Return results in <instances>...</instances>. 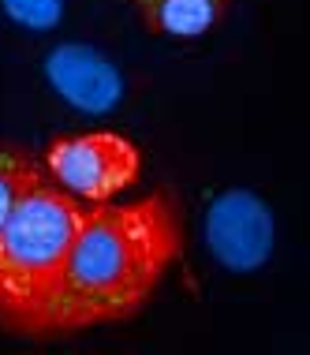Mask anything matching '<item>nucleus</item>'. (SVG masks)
<instances>
[{"instance_id":"423d86ee","label":"nucleus","mask_w":310,"mask_h":355,"mask_svg":"<svg viewBox=\"0 0 310 355\" xmlns=\"http://www.w3.org/2000/svg\"><path fill=\"white\" fill-rule=\"evenodd\" d=\"M232 0H139V15L153 34L202 37L228 15Z\"/></svg>"},{"instance_id":"f257e3e1","label":"nucleus","mask_w":310,"mask_h":355,"mask_svg":"<svg viewBox=\"0 0 310 355\" xmlns=\"http://www.w3.org/2000/svg\"><path fill=\"white\" fill-rule=\"evenodd\" d=\"M180 251L183 217L169 191H153L135 202L90 206L64 262L49 337L131 322L157 295Z\"/></svg>"},{"instance_id":"f03ea898","label":"nucleus","mask_w":310,"mask_h":355,"mask_svg":"<svg viewBox=\"0 0 310 355\" xmlns=\"http://www.w3.org/2000/svg\"><path fill=\"white\" fill-rule=\"evenodd\" d=\"M86 202L42 176L0 225V333L45 340Z\"/></svg>"},{"instance_id":"7ed1b4c3","label":"nucleus","mask_w":310,"mask_h":355,"mask_svg":"<svg viewBox=\"0 0 310 355\" xmlns=\"http://www.w3.org/2000/svg\"><path fill=\"white\" fill-rule=\"evenodd\" d=\"M42 168L56 187L86 206L112 202L142 176V150L120 131L56 135L42 153Z\"/></svg>"},{"instance_id":"6e6552de","label":"nucleus","mask_w":310,"mask_h":355,"mask_svg":"<svg viewBox=\"0 0 310 355\" xmlns=\"http://www.w3.org/2000/svg\"><path fill=\"white\" fill-rule=\"evenodd\" d=\"M4 8L15 23L31 26V31H45L60 19V0H4Z\"/></svg>"},{"instance_id":"39448f33","label":"nucleus","mask_w":310,"mask_h":355,"mask_svg":"<svg viewBox=\"0 0 310 355\" xmlns=\"http://www.w3.org/2000/svg\"><path fill=\"white\" fill-rule=\"evenodd\" d=\"M53 90L83 112H109L123 94V79L90 45H56L45 60Z\"/></svg>"},{"instance_id":"20e7f679","label":"nucleus","mask_w":310,"mask_h":355,"mask_svg":"<svg viewBox=\"0 0 310 355\" xmlns=\"http://www.w3.org/2000/svg\"><path fill=\"white\" fill-rule=\"evenodd\" d=\"M209 254L232 273H255L273 254V214L250 191H225L206 214Z\"/></svg>"},{"instance_id":"1a4fd4ad","label":"nucleus","mask_w":310,"mask_h":355,"mask_svg":"<svg viewBox=\"0 0 310 355\" xmlns=\"http://www.w3.org/2000/svg\"><path fill=\"white\" fill-rule=\"evenodd\" d=\"M135 4H139V0H135Z\"/></svg>"},{"instance_id":"0eeeda50","label":"nucleus","mask_w":310,"mask_h":355,"mask_svg":"<svg viewBox=\"0 0 310 355\" xmlns=\"http://www.w3.org/2000/svg\"><path fill=\"white\" fill-rule=\"evenodd\" d=\"M45 176L42 161L31 150L15 146V142H0V225L15 209V202Z\"/></svg>"}]
</instances>
